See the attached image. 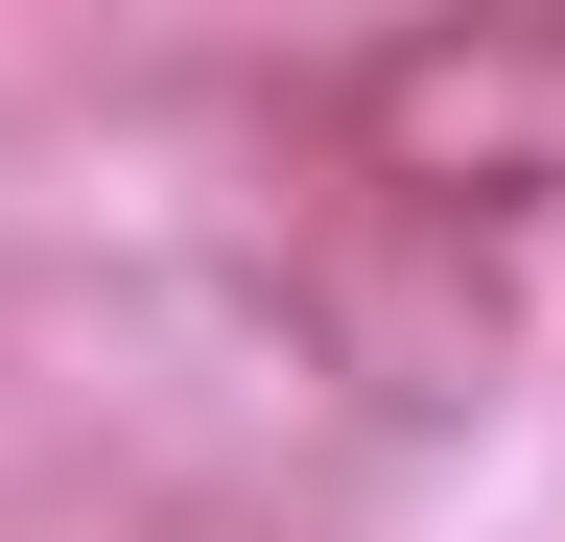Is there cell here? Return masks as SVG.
<instances>
[{
  "label": "cell",
  "mask_w": 565,
  "mask_h": 542,
  "mask_svg": "<svg viewBox=\"0 0 565 542\" xmlns=\"http://www.w3.org/2000/svg\"><path fill=\"white\" fill-rule=\"evenodd\" d=\"M330 142H353V189L424 213V236H519V213H565V24H542V0L377 24V47L330 72Z\"/></svg>",
  "instance_id": "cell-1"
}]
</instances>
